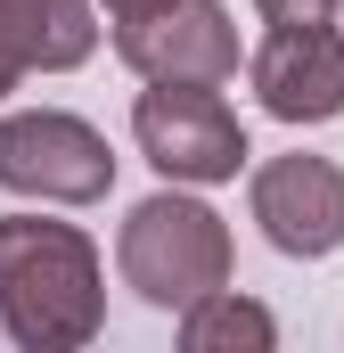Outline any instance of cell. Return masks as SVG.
<instances>
[{
  "label": "cell",
  "mask_w": 344,
  "mask_h": 353,
  "mask_svg": "<svg viewBox=\"0 0 344 353\" xmlns=\"http://www.w3.org/2000/svg\"><path fill=\"white\" fill-rule=\"evenodd\" d=\"M230 263H238L230 222H222L205 197H180V181L156 189V197H140V205L123 214V230H115V271H123V288H131L140 304H156V312L197 304L205 288L230 279Z\"/></svg>",
  "instance_id": "cell-2"
},
{
  "label": "cell",
  "mask_w": 344,
  "mask_h": 353,
  "mask_svg": "<svg viewBox=\"0 0 344 353\" xmlns=\"http://www.w3.org/2000/svg\"><path fill=\"white\" fill-rule=\"evenodd\" d=\"M98 8H107V17L123 25V17H148V8H164V0H98Z\"/></svg>",
  "instance_id": "cell-11"
},
{
  "label": "cell",
  "mask_w": 344,
  "mask_h": 353,
  "mask_svg": "<svg viewBox=\"0 0 344 353\" xmlns=\"http://www.w3.org/2000/svg\"><path fill=\"white\" fill-rule=\"evenodd\" d=\"M270 25H320V17H336V0H255Z\"/></svg>",
  "instance_id": "cell-10"
},
{
  "label": "cell",
  "mask_w": 344,
  "mask_h": 353,
  "mask_svg": "<svg viewBox=\"0 0 344 353\" xmlns=\"http://www.w3.org/2000/svg\"><path fill=\"white\" fill-rule=\"evenodd\" d=\"M180 345L189 353H270L279 345V321L262 312L255 296H238L230 279L205 288L197 304H180Z\"/></svg>",
  "instance_id": "cell-9"
},
{
  "label": "cell",
  "mask_w": 344,
  "mask_h": 353,
  "mask_svg": "<svg viewBox=\"0 0 344 353\" xmlns=\"http://www.w3.org/2000/svg\"><path fill=\"white\" fill-rule=\"evenodd\" d=\"M246 205H255L262 239H270L279 255H295V263H320V255L344 247V165L336 157H303V148H295V157L255 165Z\"/></svg>",
  "instance_id": "cell-6"
},
{
  "label": "cell",
  "mask_w": 344,
  "mask_h": 353,
  "mask_svg": "<svg viewBox=\"0 0 344 353\" xmlns=\"http://www.w3.org/2000/svg\"><path fill=\"white\" fill-rule=\"evenodd\" d=\"M0 329L25 353H74L107 329V271L74 222L0 214Z\"/></svg>",
  "instance_id": "cell-1"
},
{
  "label": "cell",
  "mask_w": 344,
  "mask_h": 353,
  "mask_svg": "<svg viewBox=\"0 0 344 353\" xmlns=\"http://www.w3.org/2000/svg\"><path fill=\"white\" fill-rule=\"evenodd\" d=\"M246 74L279 123H328V115H344V33L328 17L320 25H270L262 50L246 58Z\"/></svg>",
  "instance_id": "cell-7"
},
{
  "label": "cell",
  "mask_w": 344,
  "mask_h": 353,
  "mask_svg": "<svg viewBox=\"0 0 344 353\" xmlns=\"http://www.w3.org/2000/svg\"><path fill=\"white\" fill-rule=\"evenodd\" d=\"M131 140L164 181H189V189L238 181L246 165V123L222 99V83H148L131 107Z\"/></svg>",
  "instance_id": "cell-3"
},
{
  "label": "cell",
  "mask_w": 344,
  "mask_h": 353,
  "mask_svg": "<svg viewBox=\"0 0 344 353\" xmlns=\"http://www.w3.org/2000/svg\"><path fill=\"white\" fill-rule=\"evenodd\" d=\"M115 58L140 83H230L238 74V25L222 0H164V8L115 25Z\"/></svg>",
  "instance_id": "cell-5"
},
{
  "label": "cell",
  "mask_w": 344,
  "mask_h": 353,
  "mask_svg": "<svg viewBox=\"0 0 344 353\" xmlns=\"http://www.w3.org/2000/svg\"><path fill=\"white\" fill-rule=\"evenodd\" d=\"M98 50L90 0H0V99L25 74H66Z\"/></svg>",
  "instance_id": "cell-8"
},
{
  "label": "cell",
  "mask_w": 344,
  "mask_h": 353,
  "mask_svg": "<svg viewBox=\"0 0 344 353\" xmlns=\"http://www.w3.org/2000/svg\"><path fill=\"white\" fill-rule=\"evenodd\" d=\"M0 189L41 197V205H98L115 189V148L98 123L66 115V107L0 115Z\"/></svg>",
  "instance_id": "cell-4"
}]
</instances>
